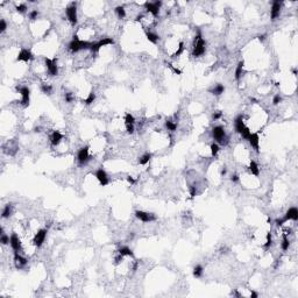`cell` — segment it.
Segmentation results:
<instances>
[{
    "label": "cell",
    "instance_id": "1",
    "mask_svg": "<svg viewBox=\"0 0 298 298\" xmlns=\"http://www.w3.org/2000/svg\"><path fill=\"white\" fill-rule=\"evenodd\" d=\"M192 56L193 57H200L205 54L206 50V42L205 40L203 39L202 32L198 29L197 30V34L193 39V44H192Z\"/></svg>",
    "mask_w": 298,
    "mask_h": 298
},
{
    "label": "cell",
    "instance_id": "2",
    "mask_svg": "<svg viewBox=\"0 0 298 298\" xmlns=\"http://www.w3.org/2000/svg\"><path fill=\"white\" fill-rule=\"evenodd\" d=\"M91 44H92V42L80 40L77 35H73V39L69 43V50L71 53H78L79 50H83V49H90Z\"/></svg>",
    "mask_w": 298,
    "mask_h": 298
},
{
    "label": "cell",
    "instance_id": "3",
    "mask_svg": "<svg viewBox=\"0 0 298 298\" xmlns=\"http://www.w3.org/2000/svg\"><path fill=\"white\" fill-rule=\"evenodd\" d=\"M212 138L217 141L218 143L221 144H226L227 143V136H226V132L222 126H216L212 128Z\"/></svg>",
    "mask_w": 298,
    "mask_h": 298
},
{
    "label": "cell",
    "instance_id": "4",
    "mask_svg": "<svg viewBox=\"0 0 298 298\" xmlns=\"http://www.w3.org/2000/svg\"><path fill=\"white\" fill-rule=\"evenodd\" d=\"M111 44H114V40L112 37H103V39L99 40L98 42H92L90 50H91L92 53H98L103 47H105V45H111Z\"/></svg>",
    "mask_w": 298,
    "mask_h": 298
},
{
    "label": "cell",
    "instance_id": "5",
    "mask_svg": "<svg viewBox=\"0 0 298 298\" xmlns=\"http://www.w3.org/2000/svg\"><path fill=\"white\" fill-rule=\"evenodd\" d=\"M65 14H67V18L70 21V23L72 26L77 25V21H78V17H77V6H76V2H72L70 6H68L65 8Z\"/></svg>",
    "mask_w": 298,
    "mask_h": 298
},
{
    "label": "cell",
    "instance_id": "6",
    "mask_svg": "<svg viewBox=\"0 0 298 298\" xmlns=\"http://www.w3.org/2000/svg\"><path fill=\"white\" fill-rule=\"evenodd\" d=\"M44 63L47 67V71L50 76H57L58 75V67H57V60L56 58H44Z\"/></svg>",
    "mask_w": 298,
    "mask_h": 298
},
{
    "label": "cell",
    "instance_id": "7",
    "mask_svg": "<svg viewBox=\"0 0 298 298\" xmlns=\"http://www.w3.org/2000/svg\"><path fill=\"white\" fill-rule=\"evenodd\" d=\"M162 6V1H154V2H144V8L150 13L153 17H157L160 13V8Z\"/></svg>",
    "mask_w": 298,
    "mask_h": 298
},
{
    "label": "cell",
    "instance_id": "8",
    "mask_svg": "<svg viewBox=\"0 0 298 298\" xmlns=\"http://www.w3.org/2000/svg\"><path fill=\"white\" fill-rule=\"evenodd\" d=\"M21 95V105L23 107H28L29 106V101H30V91L27 86H21V88H17Z\"/></svg>",
    "mask_w": 298,
    "mask_h": 298
},
{
    "label": "cell",
    "instance_id": "9",
    "mask_svg": "<svg viewBox=\"0 0 298 298\" xmlns=\"http://www.w3.org/2000/svg\"><path fill=\"white\" fill-rule=\"evenodd\" d=\"M135 217L139 220H141L142 222H151V221H155L157 219L155 214L144 212V211H135Z\"/></svg>",
    "mask_w": 298,
    "mask_h": 298
},
{
    "label": "cell",
    "instance_id": "10",
    "mask_svg": "<svg viewBox=\"0 0 298 298\" xmlns=\"http://www.w3.org/2000/svg\"><path fill=\"white\" fill-rule=\"evenodd\" d=\"M47 233H48V228H42L40 229L37 233L35 234V237L33 239V244L34 246H36L37 248L41 247L43 245V242L45 241V237H47Z\"/></svg>",
    "mask_w": 298,
    "mask_h": 298
},
{
    "label": "cell",
    "instance_id": "11",
    "mask_svg": "<svg viewBox=\"0 0 298 298\" xmlns=\"http://www.w3.org/2000/svg\"><path fill=\"white\" fill-rule=\"evenodd\" d=\"M77 160H78V163L80 166H84L86 164L88 161L91 160L90 155H88V147H83L78 150V154H77Z\"/></svg>",
    "mask_w": 298,
    "mask_h": 298
},
{
    "label": "cell",
    "instance_id": "12",
    "mask_svg": "<svg viewBox=\"0 0 298 298\" xmlns=\"http://www.w3.org/2000/svg\"><path fill=\"white\" fill-rule=\"evenodd\" d=\"M281 8H282V2L278 1V0H275V1L272 2V11H270V18H272V21H275L276 19L280 17Z\"/></svg>",
    "mask_w": 298,
    "mask_h": 298
},
{
    "label": "cell",
    "instance_id": "13",
    "mask_svg": "<svg viewBox=\"0 0 298 298\" xmlns=\"http://www.w3.org/2000/svg\"><path fill=\"white\" fill-rule=\"evenodd\" d=\"M96 177L97 179L99 181V183L101 186H106V185L110 183V178L106 174V171L104 169H98L96 171Z\"/></svg>",
    "mask_w": 298,
    "mask_h": 298
},
{
    "label": "cell",
    "instance_id": "14",
    "mask_svg": "<svg viewBox=\"0 0 298 298\" xmlns=\"http://www.w3.org/2000/svg\"><path fill=\"white\" fill-rule=\"evenodd\" d=\"M284 222L289 221V220H293V221H297L298 220V210L297 207H290L289 210L287 211L285 216L282 218Z\"/></svg>",
    "mask_w": 298,
    "mask_h": 298
},
{
    "label": "cell",
    "instance_id": "15",
    "mask_svg": "<svg viewBox=\"0 0 298 298\" xmlns=\"http://www.w3.org/2000/svg\"><path fill=\"white\" fill-rule=\"evenodd\" d=\"M9 245H11L12 249L14 252H20L21 250V241H20V239L15 233H12V235L9 237Z\"/></svg>",
    "mask_w": 298,
    "mask_h": 298
},
{
    "label": "cell",
    "instance_id": "16",
    "mask_svg": "<svg viewBox=\"0 0 298 298\" xmlns=\"http://www.w3.org/2000/svg\"><path fill=\"white\" fill-rule=\"evenodd\" d=\"M248 141L250 143V146L254 148V150L256 153L260 151V138H259V134L257 133H250Z\"/></svg>",
    "mask_w": 298,
    "mask_h": 298
},
{
    "label": "cell",
    "instance_id": "17",
    "mask_svg": "<svg viewBox=\"0 0 298 298\" xmlns=\"http://www.w3.org/2000/svg\"><path fill=\"white\" fill-rule=\"evenodd\" d=\"M34 58V56H33V54L30 50H28V49H21V51L19 53L18 57H17V61H22V62H29L32 61Z\"/></svg>",
    "mask_w": 298,
    "mask_h": 298
},
{
    "label": "cell",
    "instance_id": "18",
    "mask_svg": "<svg viewBox=\"0 0 298 298\" xmlns=\"http://www.w3.org/2000/svg\"><path fill=\"white\" fill-rule=\"evenodd\" d=\"M234 127H235L237 133H239V134H241L244 132V129L246 128L245 123H244V116L241 114L237 115V118H235V120H234Z\"/></svg>",
    "mask_w": 298,
    "mask_h": 298
},
{
    "label": "cell",
    "instance_id": "19",
    "mask_svg": "<svg viewBox=\"0 0 298 298\" xmlns=\"http://www.w3.org/2000/svg\"><path fill=\"white\" fill-rule=\"evenodd\" d=\"M14 262H15L17 268L20 269V268L25 267L27 263H28V260H27L26 257L21 256V255L19 254V252H14Z\"/></svg>",
    "mask_w": 298,
    "mask_h": 298
},
{
    "label": "cell",
    "instance_id": "20",
    "mask_svg": "<svg viewBox=\"0 0 298 298\" xmlns=\"http://www.w3.org/2000/svg\"><path fill=\"white\" fill-rule=\"evenodd\" d=\"M63 140V134L60 133L58 131H54L50 135V142L53 146H58L60 142Z\"/></svg>",
    "mask_w": 298,
    "mask_h": 298
},
{
    "label": "cell",
    "instance_id": "21",
    "mask_svg": "<svg viewBox=\"0 0 298 298\" xmlns=\"http://www.w3.org/2000/svg\"><path fill=\"white\" fill-rule=\"evenodd\" d=\"M12 213H13V204H6L2 212H1V217L4 219H6V218H9L12 216Z\"/></svg>",
    "mask_w": 298,
    "mask_h": 298
},
{
    "label": "cell",
    "instance_id": "22",
    "mask_svg": "<svg viewBox=\"0 0 298 298\" xmlns=\"http://www.w3.org/2000/svg\"><path fill=\"white\" fill-rule=\"evenodd\" d=\"M146 37H147V40H148L149 42H151V43L154 44L157 43L158 40H160V36L156 33H153L150 30H146Z\"/></svg>",
    "mask_w": 298,
    "mask_h": 298
},
{
    "label": "cell",
    "instance_id": "23",
    "mask_svg": "<svg viewBox=\"0 0 298 298\" xmlns=\"http://www.w3.org/2000/svg\"><path fill=\"white\" fill-rule=\"evenodd\" d=\"M244 65H245V62L240 61L237 63V69H235V73H234V77L237 80H240L241 77H242V70H244Z\"/></svg>",
    "mask_w": 298,
    "mask_h": 298
},
{
    "label": "cell",
    "instance_id": "24",
    "mask_svg": "<svg viewBox=\"0 0 298 298\" xmlns=\"http://www.w3.org/2000/svg\"><path fill=\"white\" fill-rule=\"evenodd\" d=\"M224 91H225V86H224L222 84H217L214 88L210 90V92L212 95H214V96H220V95H222Z\"/></svg>",
    "mask_w": 298,
    "mask_h": 298
},
{
    "label": "cell",
    "instance_id": "25",
    "mask_svg": "<svg viewBox=\"0 0 298 298\" xmlns=\"http://www.w3.org/2000/svg\"><path fill=\"white\" fill-rule=\"evenodd\" d=\"M119 254L121 255V256H134V253L132 252V249L129 247H127V246H123V247H120L119 248Z\"/></svg>",
    "mask_w": 298,
    "mask_h": 298
},
{
    "label": "cell",
    "instance_id": "26",
    "mask_svg": "<svg viewBox=\"0 0 298 298\" xmlns=\"http://www.w3.org/2000/svg\"><path fill=\"white\" fill-rule=\"evenodd\" d=\"M203 272H204V269H203V267L200 264H197V265H194L193 267V276L196 277V278H200L203 276Z\"/></svg>",
    "mask_w": 298,
    "mask_h": 298
},
{
    "label": "cell",
    "instance_id": "27",
    "mask_svg": "<svg viewBox=\"0 0 298 298\" xmlns=\"http://www.w3.org/2000/svg\"><path fill=\"white\" fill-rule=\"evenodd\" d=\"M249 170H250V172L255 176H259L260 175V169H259V166H257V163L255 162V161H252L250 162V164H249Z\"/></svg>",
    "mask_w": 298,
    "mask_h": 298
},
{
    "label": "cell",
    "instance_id": "28",
    "mask_svg": "<svg viewBox=\"0 0 298 298\" xmlns=\"http://www.w3.org/2000/svg\"><path fill=\"white\" fill-rule=\"evenodd\" d=\"M150 158H151V154H150V153H146L144 155H142V156L139 158V163H140L141 166H146L147 163H149Z\"/></svg>",
    "mask_w": 298,
    "mask_h": 298
},
{
    "label": "cell",
    "instance_id": "29",
    "mask_svg": "<svg viewBox=\"0 0 298 298\" xmlns=\"http://www.w3.org/2000/svg\"><path fill=\"white\" fill-rule=\"evenodd\" d=\"M114 12H115L116 17L119 19H123L126 17V11L123 8V6H116L115 9H114Z\"/></svg>",
    "mask_w": 298,
    "mask_h": 298
},
{
    "label": "cell",
    "instance_id": "30",
    "mask_svg": "<svg viewBox=\"0 0 298 298\" xmlns=\"http://www.w3.org/2000/svg\"><path fill=\"white\" fill-rule=\"evenodd\" d=\"M211 154H212V156L213 157H216L217 155H218V153H219V144L217 143V142H213V143H211Z\"/></svg>",
    "mask_w": 298,
    "mask_h": 298
},
{
    "label": "cell",
    "instance_id": "31",
    "mask_svg": "<svg viewBox=\"0 0 298 298\" xmlns=\"http://www.w3.org/2000/svg\"><path fill=\"white\" fill-rule=\"evenodd\" d=\"M166 128L170 132H175L177 129V123L171 121V120H167L166 121Z\"/></svg>",
    "mask_w": 298,
    "mask_h": 298
},
{
    "label": "cell",
    "instance_id": "32",
    "mask_svg": "<svg viewBox=\"0 0 298 298\" xmlns=\"http://www.w3.org/2000/svg\"><path fill=\"white\" fill-rule=\"evenodd\" d=\"M183 51H184V42H179L178 43V48H177V50L175 51V54L172 55V57H178V56H181L182 54H183Z\"/></svg>",
    "mask_w": 298,
    "mask_h": 298
},
{
    "label": "cell",
    "instance_id": "33",
    "mask_svg": "<svg viewBox=\"0 0 298 298\" xmlns=\"http://www.w3.org/2000/svg\"><path fill=\"white\" fill-rule=\"evenodd\" d=\"M41 91L45 95H51L53 92V86L49 84H41Z\"/></svg>",
    "mask_w": 298,
    "mask_h": 298
},
{
    "label": "cell",
    "instance_id": "34",
    "mask_svg": "<svg viewBox=\"0 0 298 298\" xmlns=\"http://www.w3.org/2000/svg\"><path fill=\"white\" fill-rule=\"evenodd\" d=\"M281 247H282V249H283L284 252L289 249V247H290V241H289V239H288V237H287L285 234L283 235V241H282V245H281Z\"/></svg>",
    "mask_w": 298,
    "mask_h": 298
},
{
    "label": "cell",
    "instance_id": "35",
    "mask_svg": "<svg viewBox=\"0 0 298 298\" xmlns=\"http://www.w3.org/2000/svg\"><path fill=\"white\" fill-rule=\"evenodd\" d=\"M95 100H96V93L95 92H90L88 98L84 100V103H85V105H91Z\"/></svg>",
    "mask_w": 298,
    "mask_h": 298
},
{
    "label": "cell",
    "instance_id": "36",
    "mask_svg": "<svg viewBox=\"0 0 298 298\" xmlns=\"http://www.w3.org/2000/svg\"><path fill=\"white\" fill-rule=\"evenodd\" d=\"M125 123H132V125H134L135 123V118L131 113H126V115H125Z\"/></svg>",
    "mask_w": 298,
    "mask_h": 298
},
{
    "label": "cell",
    "instance_id": "37",
    "mask_svg": "<svg viewBox=\"0 0 298 298\" xmlns=\"http://www.w3.org/2000/svg\"><path fill=\"white\" fill-rule=\"evenodd\" d=\"M0 242L2 244V245H8L9 244V237L6 234V233H1V237H0Z\"/></svg>",
    "mask_w": 298,
    "mask_h": 298
},
{
    "label": "cell",
    "instance_id": "38",
    "mask_svg": "<svg viewBox=\"0 0 298 298\" xmlns=\"http://www.w3.org/2000/svg\"><path fill=\"white\" fill-rule=\"evenodd\" d=\"M272 245V233H268L267 234V241H265V244H264V248L265 249H268V248H270V246Z\"/></svg>",
    "mask_w": 298,
    "mask_h": 298
},
{
    "label": "cell",
    "instance_id": "39",
    "mask_svg": "<svg viewBox=\"0 0 298 298\" xmlns=\"http://www.w3.org/2000/svg\"><path fill=\"white\" fill-rule=\"evenodd\" d=\"M189 192H190L191 198H194V197L197 196V186L194 184L190 185V186H189Z\"/></svg>",
    "mask_w": 298,
    "mask_h": 298
},
{
    "label": "cell",
    "instance_id": "40",
    "mask_svg": "<svg viewBox=\"0 0 298 298\" xmlns=\"http://www.w3.org/2000/svg\"><path fill=\"white\" fill-rule=\"evenodd\" d=\"M250 133H252V132H250V129H249L248 127H246L245 129H244V132H242V133H241L240 135L242 136V139H245V140H248V138H249Z\"/></svg>",
    "mask_w": 298,
    "mask_h": 298
},
{
    "label": "cell",
    "instance_id": "41",
    "mask_svg": "<svg viewBox=\"0 0 298 298\" xmlns=\"http://www.w3.org/2000/svg\"><path fill=\"white\" fill-rule=\"evenodd\" d=\"M17 11H18L19 13H21V14H23V13H26L27 12V6L25 4H20L17 6Z\"/></svg>",
    "mask_w": 298,
    "mask_h": 298
},
{
    "label": "cell",
    "instance_id": "42",
    "mask_svg": "<svg viewBox=\"0 0 298 298\" xmlns=\"http://www.w3.org/2000/svg\"><path fill=\"white\" fill-rule=\"evenodd\" d=\"M37 17H39V11H37V9H33V11L29 13V19H30V20H33V21L36 20Z\"/></svg>",
    "mask_w": 298,
    "mask_h": 298
},
{
    "label": "cell",
    "instance_id": "43",
    "mask_svg": "<svg viewBox=\"0 0 298 298\" xmlns=\"http://www.w3.org/2000/svg\"><path fill=\"white\" fill-rule=\"evenodd\" d=\"M126 131H127L128 134H133V133L135 132L134 125H132V123H126Z\"/></svg>",
    "mask_w": 298,
    "mask_h": 298
},
{
    "label": "cell",
    "instance_id": "44",
    "mask_svg": "<svg viewBox=\"0 0 298 298\" xmlns=\"http://www.w3.org/2000/svg\"><path fill=\"white\" fill-rule=\"evenodd\" d=\"M64 99H65L67 103H72V100H73L72 93H71V92H67V93L64 95Z\"/></svg>",
    "mask_w": 298,
    "mask_h": 298
},
{
    "label": "cell",
    "instance_id": "45",
    "mask_svg": "<svg viewBox=\"0 0 298 298\" xmlns=\"http://www.w3.org/2000/svg\"><path fill=\"white\" fill-rule=\"evenodd\" d=\"M6 28H7V23H6V21H5L4 19H1V20H0V32H1V33H4V32L6 30Z\"/></svg>",
    "mask_w": 298,
    "mask_h": 298
},
{
    "label": "cell",
    "instance_id": "46",
    "mask_svg": "<svg viewBox=\"0 0 298 298\" xmlns=\"http://www.w3.org/2000/svg\"><path fill=\"white\" fill-rule=\"evenodd\" d=\"M281 101H282V97L280 95H276L272 98V105H278Z\"/></svg>",
    "mask_w": 298,
    "mask_h": 298
},
{
    "label": "cell",
    "instance_id": "47",
    "mask_svg": "<svg viewBox=\"0 0 298 298\" xmlns=\"http://www.w3.org/2000/svg\"><path fill=\"white\" fill-rule=\"evenodd\" d=\"M212 118H213V120H219V119L222 118V112L221 111H216L212 115Z\"/></svg>",
    "mask_w": 298,
    "mask_h": 298
},
{
    "label": "cell",
    "instance_id": "48",
    "mask_svg": "<svg viewBox=\"0 0 298 298\" xmlns=\"http://www.w3.org/2000/svg\"><path fill=\"white\" fill-rule=\"evenodd\" d=\"M167 65L169 67V68H170V69H171V70L174 71V72H175L176 75H182V71L179 70V69H177V68H175V67H174L172 64H170V63H167Z\"/></svg>",
    "mask_w": 298,
    "mask_h": 298
},
{
    "label": "cell",
    "instance_id": "49",
    "mask_svg": "<svg viewBox=\"0 0 298 298\" xmlns=\"http://www.w3.org/2000/svg\"><path fill=\"white\" fill-rule=\"evenodd\" d=\"M239 179H240V178H239V176H237V174H234V175L231 176V181H232L233 183H237V182H239Z\"/></svg>",
    "mask_w": 298,
    "mask_h": 298
},
{
    "label": "cell",
    "instance_id": "50",
    "mask_svg": "<svg viewBox=\"0 0 298 298\" xmlns=\"http://www.w3.org/2000/svg\"><path fill=\"white\" fill-rule=\"evenodd\" d=\"M123 256H121V255L119 254V256L115 259V264H119V263L123 261Z\"/></svg>",
    "mask_w": 298,
    "mask_h": 298
},
{
    "label": "cell",
    "instance_id": "51",
    "mask_svg": "<svg viewBox=\"0 0 298 298\" xmlns=\"http://www.w3.org/2000/svg\"><path fill=\"white\" fill-rule=\"evenodd\" d=\"M127 182H128L129 184H134V183H135V179H134L133 177H131V176H128V177H127Z\"/></svg>",
    "mask_w": 298,
    "mask_h": 298
},
{
    "label": "cell",
    "instance_id": "52",
    "mask_svg": "<svg viewBox=\"0 0 298 298\" xmlns=\"http://www.w3.org/2000/svg\"><path fill=\"white\" fill-rule=\"evenodd\" d=\"M226 172H227V169H226V167H222V169H221V171H220V174H221V176H225V175H226Z\"/></svg>",
    "mask_w": 298,
    "mask_h": 298
},
{
    "label": "cell",
    "instance_id": "53",
    "mask_svg": "<svg viewBox=\"0 0 298 298\" xmlns=\"http://www.w3.org/2000/svg\"><path fill=\"white\" fill-rule=\"evenodd\" d=\"M257 296H259V295H257L255 291H252V292H250V297L252 298H257Z\"/></svg>",
    "mask_w": 298,
    "mask_h": 298
},
{
    "label": "cell",
    "instance_id": "54",
    "mask_svg": "<svg viewBox=\"0 0 298 298\" xmlns=\"http://www.w3.org/2000/svg\"><path fill=\"white\" fill-rule=\"evenodd\" d=\"M264 40H265V35H264V34H263V35H260V36H259V41H261V42H263Z\"/></svg>",
    "mask_w": 298,
    "mask_h": 298
},
{
    "label": "cell",
    "instance_id": "55",
    "mask_svg": "<svg viewBox=\"0 0 298 298\" xmlns=\"http://www.w3.org/2000/svg\"><path fill=\"white\" fill-rule=\"evenodd\" d=\"M136 269H138V262H135V263H134V265H133V270L135 272Z\"/></svg>",
    "mask_w": 298,
    "mask_h": 298
},
{
    "label": "cell",
    "instance_id": "56",
    "mask_svg": "<svg viewBox=\"0 0 298 298\" xmlns=\"http://www.w3.org/2000/svg\"><path fill=\"white\" fill-rule=\"evenodd\" d=\"M234 296H237V297H241V295H240V293H239L237 291H235V292H234Z\"/></svg>",
    "mask_w": 298,
    "mask_h": 298
},
{
    "label": "cell",
    "instance_id": "57",
    "mask_svg": "<svg viewBox=\"0 0 298 298\" xmlns=\"http://www.w3.org/2000/svg\"><path fill=\"white\" fill-rule=\"evenodd\" d=\"M292 72H293V75H296V73H297V70H296V69H292Z\"/></svg>",
    "mask_w": 298,
    "mask_h": 298
}]
</instances>
